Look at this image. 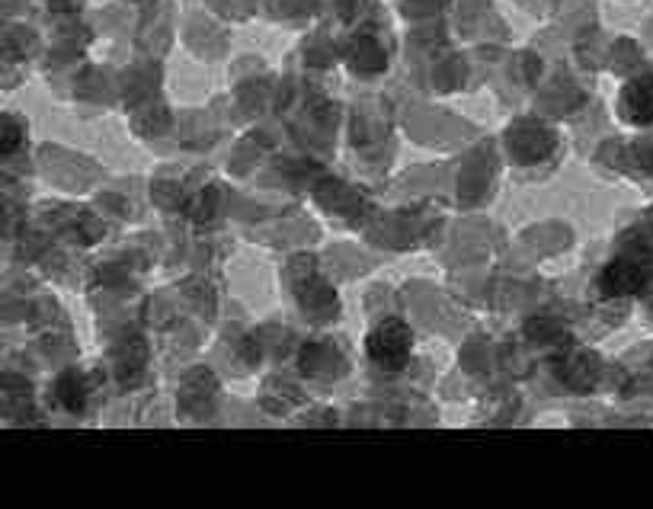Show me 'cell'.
<instances>
[{"instance_id":"obj_1","label":"cell","mask_w":653,"mask_h":509,"mask_svg":"<svg viewBox=\"0 0 653 509\" xmlns=\"http://www.w3.org/2000/svg\"><path fill=\"white\" fill-rule=\"evenodd\" d=\"M369 356L375 365H381V369H388V372H401L407 359H410V349H413V333L404 321H397V317H391V321L385 324H378L372 333H369Z\"/></svg>"},{"instance_id":"obj_2","label":"cell","mask_w":653,"mask_h":509,"mask_svg":"<svg viewBox=\"0 0 653 509\" xmlns=\"http://www.w3.org/2000/svg\"><path fill=\"white\" fill-rule=\"evenodd\" d=\"M26 141V122L17 116H0V157L13 154Z\"/></svg>"},{"instance_id":"obj_3","label":"cell","mask_w":653,"mask_h":509,"mask_svg":"<svg viewBox=\"0 0 653 509\" xmlns=\"http://www.w3.org/2000/svg\"><path fill=\"white\" fill-rule=\"evenodd\" d=\"M609 276H612V279H615V285H618L615 292H634L637 285H641V276H637V273H631L628 266H615Z\"/></svg>"}]
</instances>
